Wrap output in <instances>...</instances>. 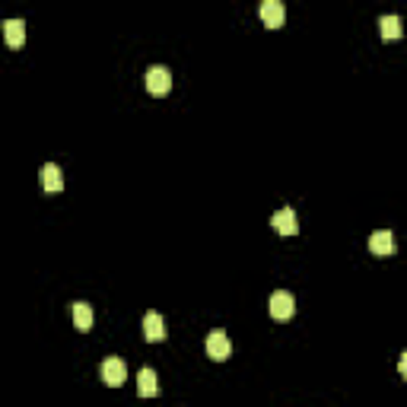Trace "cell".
<instances>
[{"mask_svg":"<svg viewBox=\"0 0 407 407\" xmlns=\"http://www.w3.org/2000/svg\"><path fill=\"white\" fill-rule=\"evenodd\" d=\"M293 312H296L293 293H287V290H277V293H271V318H277V322H287V318H293Z\"/></svg>","mask_w":407,"mask_h":407,"instance_id":"3","label":"cell"},{"mask_svg":"<svg viewBox=\"0 0 407 407\" xmlns=\"http://www.w3.org/2000/svg\"><path fill=\"white\" fill-rule=\"evenodd\" d=\"M147 90L153 92V96H166L169 90H172V74H169L166 67H150L147 70Z\"/></svg>","mask_w":407,"mask_h":407,"instance_id":"4","label":"cell"},{"mask_svg":"<svg viewBox=\"0 0 407 407\" xmlns=\"http://www.w3.org/2000/svg\"><path fill=\"white\" fill-rule=\"evenodd\" d=\"M271 226L277 229L280 235H296L299 233V219H296V213L290 210V207H280V210L271 217Z\"/></svg>","mask_w":407,"mask_h":407,"instance_id":"6","label":"cell"},{"mask_svg":"<svg viewBox=\"0 0 407 407\" xmlns=\"http://www.w3.org/2000/svg\"><path fill=\"white\" fill-rule=\"evenodd\" d=\"M3 35H7L10 48H19L26 42V23L23 19H7V23H3Z\"/></svg>","mask_w":407,"mask_h":407,"instance_id":"11","label":"cell"},{"mask_svg":"<svg viewBox=\"0 0 407 407\" xmlns=\"http://www.w3.org/2000/svg\"><path fill=\"white\" fill-rule=\"evenodd\" d=\"M137 394L140 398H156L159 394V379L153 369H140L137 372Z\"/></svg>","mask_w":407,"mask_h":407,"instance_id":"9","label":"cell"},{"mask_svg":"<svg viewBox=\"0 0 407 407\" xmlns=\"http://www.w3.org/2000/svg\"><path fill=\"white\" fill-rule=\"evenodd\" d=\"M401 16L388 13V16H379V35L382 38H401Z\"/></svg>","mask_w":407,"mask_h":407,"instance_id":"12","label":"cell"},{"mask_svg":"<svg viewBox=\"0 0 407 407\" xmlns=\"http://www.w3.org/2000/svg\"><path fill=\"white\" fill-rule=\"evenodd\" d=\"M99 376H102V382H106L108 388H118V385L128 379L124 360H118V356H108V360H102V366H99Z\"/></svg>","mask_w":407,"mask_h":407,"instance_id":"2","label":"cell"},{"mask_svg":"<svg viewBox=\"0 0 407 407\" xmlns=\"http://www.w3.org/2000/svg\"><path fill=\"white\" fill-rule=\"evenodd\" d=\"M144 338L150 340H163L166 338V322H163V315L159 312H147L144 315Z\"/></svg>","mask_w":407,"mask_h":407,"instance_id":"8","label":"cell"},{"mask_svg":"<svg viewBox=\"0 0 407 407\" xmlns=\"http://www.w3.org/2000/svg\"><path fill=\"white\" fill-rule=\"evenodd\" d=\"M283 19H287V7H283L280 0H264L261 3V23L267 26V29H280Z\"/></svg>","mask_w":407,"mask_h":407,"instance_id":"5","label":"cell"},{"mask_svg":"<svg viewBox=\"0 0 407 407\" xmlns=\"http://www.w3.org/2000/svg\"><path fill=\"white\" fill-rule=\"evenodd\" d=\"M207 356L217 360V363H223V360L233 356V340H229L226 331H210L207 334Z\"/></svg>","mask_w":407,"mask_h":407,"instance_id":"1","label":"cell"},{"mask_svg":"<svg viewBox=\"0 0 407 407\" xmlns=\"http://www.w3.org/2000/svg\"><path fill=\"white\" fill-rule=\"evenodd\" d=\"M398 372L407 379V350H404V354H401V360H398Z\"/></svg>","mask_w":407,"mask_h":407,"instance_id":"14","label":"cell"},{"mask_svg":"<svg viewBox=\"0 0 407 407\" xmlns=\"http://www.w3.org/2000/svg\"><path fill=\"white\" fill-rule=\"evenodd\" d=\"M369 251L379 258H388L394 255V235L388 233V229H379V233L369 235Z\"/></svg>","mask_w":407,"mask_h":407,"instance_id":"7","label":"cell"},{"mask_svg":"<svg viewBox=\"0 0 407 407\" xmlns=\"http://www.w3.org/2000/svg\"><path fill=\"white\" fill-rule=\"evenodd\" d=\"M38 175H42V188H45L48 194H58V191L64 188V178H60V169L54 166V163H45Z\"/></svg>","mask_w":407,"mask_h":407,"instance_id":"10","label":"cell"},{"mask_svg":"<svg viewBox=\"0 0 407 407\" xmlns=\"http://www.w3.org/2000/svg\"><path fill=\"white\" fill-rule=\"evenodd\" d=\"M74 324L80 331H90L92 328V306L90 302H74Z\"/></svg>","mask_w":407,"mask_h":407,"instance_id":"13","label":"cell"}]
</instances>
